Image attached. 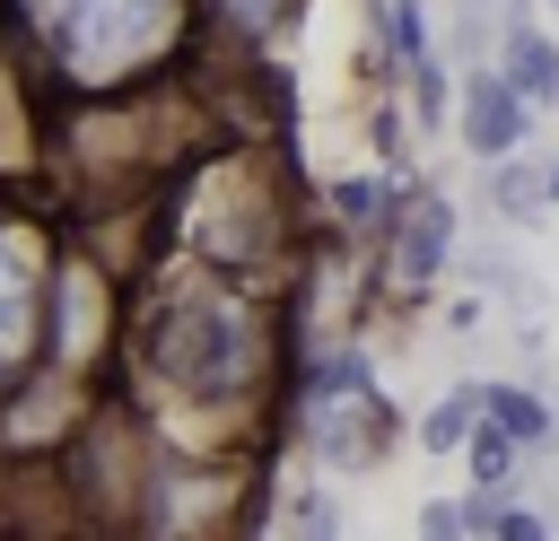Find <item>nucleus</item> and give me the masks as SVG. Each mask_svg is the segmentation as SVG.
Masks as SVG:
<instances>
[{
	"instance_id": "20e7f679",
	"label": "nucleus",
	"mask_w": 559,
	"mask_h": 541,
	"mask_svg": "<svg viewBox=\"0 0 559 541\" xmlns=\"http://www.w3.org/2000/svg\"><path fill=\"white\" fill-rule=\"evenodd\" d=\"M454 131H463V148L489 166V157H507V148H524V131H533V105L498 79V61H472V79L454 87V113H445Z\"/></svg>"
},
{
	"instance_id": "0eeeda50",
	"label": "nucleus",
	"mask_w": 559,
	"mask_h": 541,
	"mask_svg": "<svg viewBox=\"0 0 559 541\" xmlns=\"http://www.w3.org/2000/svg\"><path fill=\"white\" fill-rule=\"evenodd\" d=\"M480 419H489V428H507V436H515L524 454L559 436V410H550V401H542L533 384H480Z\"/></svg>"
},
{
	"instance_id": "1a4fd4ad",
	"label": "nucleus",
	"mask_w": 559,
	"mask_h": 541,
	"mask_svg": "<svg viewBox=\"0 0 559 541\" xmlns=\"http://www.w3.org/2000/svg\"><path fill=\"white\" fill-rule=\"evenodd\" d=\"M454 454L472 462V489H515V462H524V445H515L507 428H489V419H472V436H463Z\"/></svg>"
},
{
	"instance_id": "f03ea898",
	"label": "nucleus",
	"mask_w": 559,
	"mask_h": 541,
	"mask_svg": "<svg viewBox=\"0 0 559 541\" xmlns=\"http://www.w3.org/2000/svg\"><path fill=\"white\" fill-rule=\"evenodd\" d=\"M445 253H454V201L437 183H411L402 209L384 218V288L393 297H428Z\"/></svg>"
},
{
	"instance_id": "a211bd4d",
	"label": "nucleus",
	"mask_w": 559,
	"mask_h": 541,
	"mask_svg": "<svg viewBox=\"0 0 559 541\" xmlns=\"http://www.w3.org/2000/svg\"><path fill=\"white\" fill-rule=\"evenodd\" d=\"M550 9H559V0H550Z\"/></svg>"
},
{
	"instance_id": "f8f14e48",
	"label": "nucleus",
	"mask_w": 559,
	"mask_h": 541,
	"mask_svg": "<svg viewBox=\"0 0 559 541\" xmlns=\"http://www.w3.org/2000/svg\"><path fill=\"white\" fill-rule=\"evenodd\" d=\"M26 332H35V288H17V270L0 262V366L26 349Z\"/></svg>"
},
{
	"instance_id": "ddd939ff",
	"label": "nucleus",
	"mask_w": 559,
	"mask_h": 541,
	"mask_svg": "<svg viewBox=\"0 0 559 541\" xmlns=\"http://www.w3.org/2000/svg\"><path fill=\"white\" fill-rule=\"evenodd\" d=\"M210 9H218V17H227L245 44H253V35H271V26L288 17V0H210Z\"/></svg>"
},
{
	"instance_id": "9d476101",
	"label": "nucleus",
	"mask_w": 559,
	"mask_h": 541,
	"mask_svg": "<svg viewBox=\"0 0 559 541\" xmlns=\"http://www.w3.org/2000/svg\"><path fill=\"white\" fill-rule=\"evenodd\" d=\"M393 79H402V96H411V113H419V131H445V113H454V87H445V61H437V52H419V61H402Z\"/></svg>"
},
{
	"instance_id": "dca6fc26",
	"label": "nucleus",
	"mask_w": 559,
	"mask_h": 541,
	"mask_svg": "<svg viewBox=\"0 0 559 541\" xmlns=\"http://www.w3.org/2000/svg\"><path fill=\"white\" fill-rule=\"evenodd\" d=\"M550 113H559V96H550Z\"/></svg>"
},
{
	"instance_id": "2eb2a0df",
	"label": "nucleus",
	"mask_w": 559,
	"mask_h": 541,
	"mask_svg": "<svg viewBox=\"0 0 559 541\" xmlns=\"http://www.w3.org/2000/svg\"><path fill=\"white\" fill-rule=\"evenodd\" d=\"M542 175H550V209H559V157H542Z\"/></svg>"
},
{
	"instance_id": "39448f33",
	"label": "nucleus",
	"mask_w": 559,
	"mask_h": 541,
	"mask_svg": "<svg viewBox=\"0 0 559 541\" xmlns=\"http://www.w3.org/2000/svg\"><path fill=\"white\" fill-rule=\"evenodd\" d=\"M498 79L542 113V105L559 96V35L533 26V17H498Z\"/></svg>"
},
{
	"instance_id": "f257e3e1",
	"label": "nucleus",
	"mask_w": 559,
	"mask_h": 541,
	"mask_svg": "<svg viewBox=\"0 0 559 541\" xmlns=\"http://www.w3.org/2000/svg\"><path fill=\"white\" fill-rule=\"evenodd\" d=\"M148 366L192 401H236L245 384H262L271 340L236 288H192V297H166L148 314Z\"/></svg>"
},
{
	"instance_id": "423d86ee",
	"label": "nucleus",
	"mask_w": 559,
	"mask_h": 541,
	"mask_svg": "<svg viewBox=\"0 0 559 541\" xmlns=\"http://www.w3.org/2000/svg\"><path fill=\"white\" fill-rule=\"evenodd\" d=\"M489 209H498V218H515V227H533V218L550 209V175H542V157H533V148L489 157Z\"/></svg>"
},
{
	"instance_id": "4468645a",
	"label": "nucleus",
	"mask_w": 559,
	"mask_h": 541,
	"mask_svg": "<svg viewBox=\"0 0 559 541\" xmlns=\"http://www.w3.org/2000/svg\"><path fill=\"white\" fill-rule=\"evenodd\" d=\"M419 532H437V541H454V532H463V506H445V497H437V506H419Z\"/></svg>"
},
{
	"instance_id": "7ed1b4c3",
	"label": "nucleus",
	"mask_w": 559,
	"mask_h": 541,
	"mask_svg": "<svg viewBox=\"0 0 559 541\" xmlns=\"http://www.w3.org/2000/svg\"><path fill=\"white\" fill-rule=\"evenodd\" d=\"M61 26H70V61L79 70H122V61L166 44L175 0H70Z\"/></svg>"
},
{
	"instance_id": "f3484780",
	"label": "nucleus",
	"mask_w": 559,
	"mask_h": 541,
	"mask_svg": "<svg viewBox=\"0 0 559 541\" xmlns=\"http://www.w3.org/2000/svg\"><path fill=\"white\" fill-rule=\"evenodd\" d=\"M542 9H550V0H542Z\"/></svg>"
},
{
	"instance_id": "9b49d317",
	"label": "nucleus",
	"mask_w": 559,
	"mask_h": 541,
	"mask_svg": "<svg viewBox=\"0 0 559 541\" xmlns=\"http://www.w3.org/2000/svg\"><path fill=\"white\" fill-rule=\"evenodd\" d=\"M472 419H480V384H454L445 401H428V419H419V454H454V445L472 436Z\"/></svg>"
},
{
	"instance_id": "6e6552de",
	"label": "nucleus",
	"mask_w": 559,
	"mask_h": 541,
	"mask_svg": "<svg viewBox=\"0 0 559 541\" xmlns=\"http://www.w3.org/2000/svg\"><path fill=\"white\" fill-rule=\"evenodd\" d=\"M402 192H411L402 175H393V183H384V175H341L323 201H332V218H341L349 236H384V218L402 209Z\"/></svg>"
}]
</instances>
